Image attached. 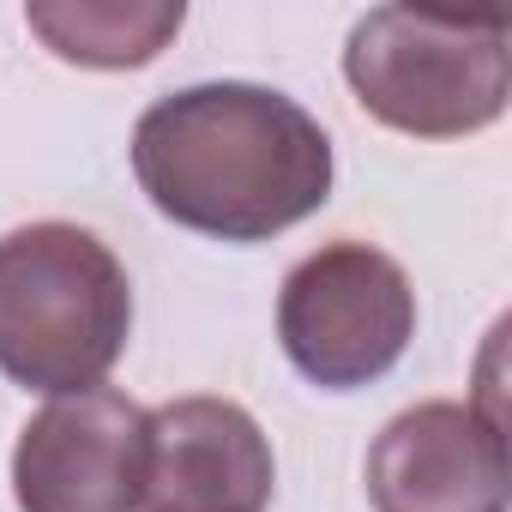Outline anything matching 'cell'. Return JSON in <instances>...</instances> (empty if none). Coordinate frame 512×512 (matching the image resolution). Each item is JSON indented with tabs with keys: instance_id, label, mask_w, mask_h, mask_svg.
<instances>
[{
	"instance_id": "7a4b0ae2",
	"label": "cell",
	"mask_w": 512,
	"mask_h": 512,
	"mask_svg": "<svg viewBox=\"0 0 512 512\" xmlns=\"http://www.w3.org/2000/svg\"><path fill=\"white\" fill-rule=\"evenodd\" d=\"M133 338L127 266L79 223H25L0 235V374L67 398L103 386Z\"/></svg>"
},
{
	"instance_id": "5b68a950",
	"label": "cell",
	"mask_w": 512,
	"mask_h": 512,
	"mask_svg": "<svg viewBox=\"0 0 512 512\" xmlns=\"http://www.w3.org/2000/svg\"><path fill=\"white\" fill-rule=\"evenodd\" d=\"M151 410L127 392L91 386L49 398L13 446L19 512H139Z\"/></svg>"
},
{
	"instance_id": "52a82bcc",
	"label": "cell",
	"mask_w": 512,
	"mask_h": 512,
	"mask_svg": "<svg viewBox=\"0 0 512 512\" xmlns=\"http://www.w3.org/2000/svg\"><path fill=\"white\" fill-rule=\"evenodd\" d=\"M272 440L235 398H175L151 410L139 512H266Z\"/></svg>"
},
{
	"instance_id": "6da1fadb",
	"label": "cell",
	"mask_w": 512,
	"mask_h": 512,
	"mask_svg": "<svg viewBox=\"0 0 512 512\" xmlns=\"http://www.w3.org/2000/svg\"><path fill=\"white\" fill-rule=\"evenodd\" d=\"M145 199L211 241H272L332 199V139L284 91L211 79L157 97L133 127Z\"/></svg>"
},
{
	"instance_id": "3957f363",
	"label": "cell",
	"mask_w": 512,
	"mask_h": 512,
	"mask_svg": "<svg viewBox=\"0 0 512 512\" xmlns=\"http://www.w3.org/2000/svg\"><path fill=\"white\" fill-rule=\"evenodd\" d=\"M356 103L410 139H464L506 115V25L374 7L344 43Z\"/></svg>"
},
{
	"instance_id": "277c9868",
	"label": "cell",
	"mask_w": 512,
	"mask_h": 512,
	"mask_svg": "<svg viewBox=\"0 0 512 512\" xmlns=\"http://www.w3.org/2000/svg\"><path fill=\"white\" fill-rule=\"evenodd\" d=\"M416 338V290L392 253L368 241H326L278 290V344L320 392L386 380Z\"/></svg>"
},
{
	"instance_id": "8992f818",
	"label": "cell",
	"mask_w": 512,
	"mask_h": 512,
	"mask_svg": "<svg viewBox=\"0 0 512 512\" xmlns=\"http://www.w3.org/2000/svg\"><path fill=\"white\" fill-rule=\"evenodd\" d=\"M374 512H506V434L482 404L428 398L368 446Z\"/></svg>"
},
{
	"instance_id": "ba28073f",
	"label": "cell",
	"mask_w": 512,
	"mask_h": 512,
	"mask_svg": "<svg viewBox=\"0 0 512 512\" xmlns=\"http://www.w3.org/2000/svg\"><path fill=\"white\" fill-rule=\"evenodd\" d=\"M181 19H187L181 0H31L25 7V25L61 61L97 73L157 61L175 43Z\"/></svg>"
}]
</instances>
